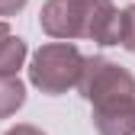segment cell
I'll return each instance as SVG.
<instances>
[{
	"instance_id": "cell-9",
	"label": "cell",
	"mask_w": 135,
	"mask_h": 135,
	"mask_svg": "<svg viewBox=\"0 0 135 135\" xmlns=\"http://www.w3.org/2000/svg\"><path fill=\"white\" fill-rule=\"evenodd\" d=\"M3 135H45V132H42V129H36V126H29V122H20V126L7 129Z\"/></svg>"
},
{
	"instance_id": "cell-10",
	"label": "cell",
	"mask_w": 135,
	"mask_h": 135,
	"mask_svg": "<svg viewBox=\"0 0 135 135\" xmlns=\"http://www.w3.org/2000/svg\"><path fill=\"white\" fill-rule=\"evenodd\" d=\"M3 36H10V26H7L3 20H0V39H3Z\"/></svg>"
},
{
	"instance_id": "cell-2",
	"label": "cell",
	"mask_w": 135,
	"mask_h": 135,
	"mask_svg": "<svg viewBox=\"0 0 135 135\" xmlns=\"http://www.w3.org/2000/svg\"><path fill=\"white\" fill-rule=\"evenodd\" d=\"M80 68H84V55L74 42H48L42 45L29 61V80L32 87H39L42 93L48 97H58V93H68L77 84L80 77Z\"/></svg>"
},
{
	"instance_id": "cell-7",
	"label": "cell",
	"mask_w": 135,
	"mask_h": 135,
	"mask_svg": "<svg viewBox=\"0 0 135 135\" xmlns=\"http://www.w3.org/2000/svg\"><path fill=\"white\" fill-rule=\"evenodd\" d=\"M119 45L135 55V3L119 10Z\"/></svg>"
},
{
	"instance_id": "cell-1",
	"label": "cell",
	"mask_w": 135,
	"mask_h": 135,
	"mask_svg": "<svg viewBox=\"0 0 135 135\" xmlns=\"http://www.w3.org/2000/svg\"><path fill=\"white\" fill-rule=\"evenodd\" d=\"M39 26L52 39H93L100 45H119V10L113 0H48Z\"/></svg>"
},
{
	"instance_id": "cell-5",
	"label": "cell",
	"mask_w": 135,
	"mask_h": 135,
	"mask_svg": "<svg viewBox=\"0 0 135 135\" xmlns=\"http://www.w3.org/2000/svg\"><path fill=\"white\" fill-rule=\"evenodd\" d=\"M26 103V84L16 74H0V119H10Z\"/></svg>"
},
{
	"instance_id": "cell-4",
	"label": "cell",
	"mask_w": 135,
	"mask_h": 135,
	"mask_svg": "<svg viewBox=\"0 0 135 135\" xmlns=\"http://www.w3.org/2000/svg\"><path fill=\"white\" fill-rule=\"evenodd\" d=\"M90 119L100 135H135V97L97 103Z\"/></svg>"
},
{
	"instance_id": "cell-6",
	"label": "cell",
	"mask_w": 135,
	"mask_h": 135,
	"mask_svg": "<svg viewBox=\"0 0 135 135\" xmlns=\"http://www.w3.org/2000/svg\"><path fill=\"white\" fill-rule=\"evenodd\" d=\"M29 48L20 36H3L0 39V74H20V68L26 64Z\"/></svg>"
},
{
	"instance_id": "cell-8",
	"label": "cell",
	"mask_w": 135,
	"mask_h": 135,
	"mask_svg": "<svg viewBox=\"0 0 135 135\" xmlns=\"http://www.w3.org/2000/svg\"><path fill=\"white\" fill-rule=\"evenodd\" d=\"M26 3H29V0H0V16H3V20H7V16H16Z\"/></svg>"
},
{
	"instance_id": "cell-3",
	"label": "cell",
	"mask_w": 135,
	"mask_h": 135,
	"mask_svg": "<svg viewBox=\"0 0 135 135\" xmlns=\"http://www.w3.org/2000/svg\"><path fill=\"white\" fill-rule=\"evenodd\" d=\"M77 93L90 103H113V100H126L135 97V77L129 68L116 64L103 55H93V58H84L80 68V77H77Z\"/></svg>"
}]
</instances>
